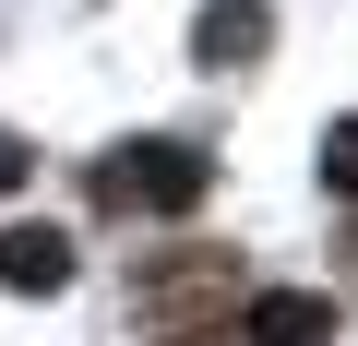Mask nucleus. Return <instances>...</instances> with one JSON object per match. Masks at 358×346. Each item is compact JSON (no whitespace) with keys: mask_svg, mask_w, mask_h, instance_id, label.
Listing matches in <instances>:
<instances>
[{"mask_svg":"<svg viewBox=\"0 0 358 346\" xmlns=\"http://www.w3.org/2000/svg\"><path fill=\"white\" fill-rule=\"evenodd\" d=\"M131 322L143 346H227L239 334V263L227 251H167L131 275Z\"/></svg>","mask_w":358,"mask_h":346,"instance_id":"1","label":"nucleus"},{"mask_svg":"<svg viewBox=\"0 0 358 346\" xmlns=\"http://www.w3.org/2000/svg\"><path fill=\"white\" fill-rule=\"evenodd\" d=\"M96 203H108V215H192V203H203V143H167V131L108 143V155H96Z\"/></svg>","mask_w":358,"mask_h":346,"instance_id":"2","label":"nucleus"},{"mask_svg":"<svg viewBox=\"0 0 358 346\" xmlns=\"http://www.w3.org/2000/svg\"><path fill=\"white\" fill-rule=\"evenodd\" d=\"M227 346H334V298H310V287L239 298V334H227Z\"/></svg>","mask_w":358,"mask_h":346,"instance_id":"3","label":"nucleus"},{"mask_svg":"<svg viewBox=\"0 0 358 346\" xmlns=\"http://www.w3.org/2000/svg\"><path fill=\"white\" fill-rule=\"evenodd\" d=\"M0 287H13V298H48V287H72V239H60L48 215L0 227Z\"/></svg>","mask_w":358,"mask_h":346,"instance_id":"4","label":"nucleus"},{"mask_svg":"<svg viewBox=\"0 0 358 346\" xmlns=\"http://www.w3.org/2000/svg\"><path fill=\"white\" fill-rule=\"evenodd\" d=\"M263 0H203V24H192V60L203 72H227V60H263Z\"/></svg>","mask_w":358,"mask_h":346,"instance_id":"5","label":"nucleus"},{"mask_svg":"<svg viewBox=\"0 0 358 346\" xmlns=\"http://www.w3.org/2000/svg\"><path fill=\"white\" fill-rule=\"evenodd\" d=\"M322 180L358 203V120H334V131H322Z\"/></svg>","mask_w":358,"mask_h":346,"instance_id":"6","label":"nucleus"},{"mask_svg":"<svg viewBox=\"0 0 358 346\" xmlns=\"http://www.w3.org/2000/svg\"><path fill=\"white\" fill-rule=\"evenodd\" d=\"M24 167H36V155H24V143H13V131H0V192H13V180H24Z\"/></svg>","mask_w":358,"mask_h":346,"instance_id":"7","label":"nucleus"}]
</instances>
